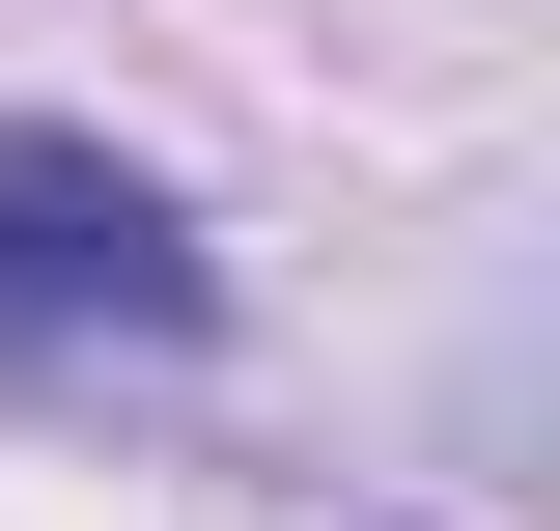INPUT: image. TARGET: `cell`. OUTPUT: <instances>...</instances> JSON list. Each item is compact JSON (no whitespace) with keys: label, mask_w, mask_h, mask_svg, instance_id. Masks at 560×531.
Instances as JSON below:
<instances>
[{"label":"cell","mask_w":560,"mask_h":531,"mask_svg":"<svg viewBox=\"0 0 560 531\" xmlns=\"http://www.w3.org/2000/svg\"><path fill=\"white\" fill-rule=\"evenodd\" d=\"M0 335H84V364H197L224 335V224L140 168V140H84V113H0Z\"/></svg>","instance_id":"cell-1"}]
</instances>
